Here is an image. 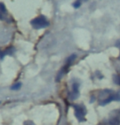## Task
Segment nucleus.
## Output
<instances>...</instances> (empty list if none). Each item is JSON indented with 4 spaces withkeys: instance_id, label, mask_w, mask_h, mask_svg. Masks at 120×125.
<instances>
[{
    "instance_id": "nucleus-8",
    "label": "nucleus",
    "mask_w": 120,
    "mask_h": 125,
    "mask_svg": "<svg viewBox=\"0 0 120 125\" xmlns=\"http://www.w3.org/2000/svg\"><path fill=\"white\" fill-rule=\"evenodd\" d=\"M20 83H16V85L12 86V89H15V90H17L18 88H20Z\"/></svg>"
},
{
    "instance_id": "nucleus-6",
    "label": "nucleus",
    "mask_w": 120,
    "mask_h": 125,
    "mask_svg": "<svg viewBox=\"0 0 120 125\" xmlns=\"http://www.w3.org/2000/svg\"><path fill=\"white\" fill-rule=\"evenodd\" d=\"M81 4H82V2H81V0H76V1L74 2V3H73V7L75 8H79L80 6H81Z\"/></svg>"
},
{
    "instance_id": "nucleus-2",
    "label": "nucleus",
    "mask_w": 120,
    "mask_h": 125,
    "mask_svg": "<svg viewBox=\"0 0 120 125\" xmlns=\"http://www.w3.org/2000/svg\"><path fill=\"white\" fill-rule=\"evenodd\" d=\"M74 113H75V116H76V118L79 122L85 120L86 111L85 109L83 106H81V105H74Z\"/></svg>"
},
{
    "instance_id": "nucleus-4",
    "label": "nucleus",
    "mask_w": 120,
    "mask_h": 125,
    "mask_svg": "<svg viewBox=\"0 0 120 125\" xmlns=\"http://www.w3.org/2000/svg\"><path fill=\"white\" fill-rule=\"evenodd\" d=\"M8 18V11L3 3H0V20L4 21Z\"/></svg>"
},
{
    "instance_id": "nucleus-1",
    "label": "nucleus",
    "mask_w": 120,
    "mask_h": 125,
    "mask_svg": "<svg viewBox=\"0 0 120 125\" xmlns=\"http://www.w3.org/2000/svg\"><path fill=\"white\" fill-rule=\"evenodd\" d=\"M30 24L32 25V26L36 30H39V29H43V28H45L49 25V22L47 20V18L43 16H39L38 17L34 18V20L31 21Z\"/></svg>"
},
{
    "instance_id": "nucleus-3",
    "label": "nucleus",
    "mask_w": 120,
    "mask_h": 125,
    "mask_svg": "<svg viewBox=\"0 0 120 125\" xmlns=\"http://www.w3.org/2000/svg\"><path fill=\"white\" fill-rule=\"evenodd\" d=\"M114 93L110 89H105V90H103L99 93V104L103 102L105 100L109 97L110 96H111L112 94H114Z\"/></svg>"
},
{
    "instance_id": "nucleus-10",
    "label": "nucleus",
    "mask_w": 120,
    "mask_h": 125,
    "mask_svg": "<svg viewBox=\"0 0 120 125\" xmlns=\"http://www.w3.org/2000/svg\"><path fill=\"white\" fill-rule=\"evenodd\" d=\"M87 1H88V0H81L82 3H83V2H87Z\"/></svg>"
},
{
    "instance_id": "nucleus-7",
    "label": "nucleus",
    "mask_w": 120,
    "mask_h": 125,
    "mask_svg": "<svg viewBox=\"0 0 120 125\" xmlns=\"http://www.w3.org/2000/svg\"><path fill=\"white\" fill-rule=\"evenodd\" d=\"M114 81L116 84L118 85H120V77L119 76H117V75H114Z\"/></svg>"
},
{
    "instance_id": "nucleus-5",
    "label": "nucleus",
    "mask_w": 120,
    "mask_h": 125,
    "mask_svg": "<svg viewBox=\"0 0 120 125\" xmlns=\"http://www.w3.org/2000/svg\"><path fill=\"white\" fill-rule=\"evenodd\" d=\"M79 84L77 83H74V84H73V94H74V96H75V98L77 97V96L79 95Z\"/></svg>"
},
{
    "instance_id": "nucleus-9",
    "label": "nucleus",
    "mask_w": 120,
    "mask_h": 125,
    "mask_svg": "<svg viewBox=\"0 0 120 125\" xmlns=\"http://www.w3.org/2000/svg\"><path fill=\"white\" fill-rule=\"evenodd\" d=\"M25 125H34V124L33 122H27L25 123Z\"/></svg>"
}]
</instances>
